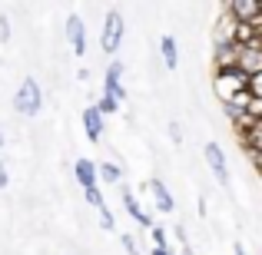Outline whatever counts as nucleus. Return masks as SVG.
<instances>
[{
	"label": "nucleus",
	"mask_w": 262,
	"mask_h": 255,
	"mask_svg": "<svg viewBox=\"0 0 262 255\" xmlns=\"http://www.w3.org/2000/svg\"><path fill=\"white\" fill-rule=\"evenodd\" d=\"M100 222H103V229H113V225H116V222H113V212L106 209V202L100 205Z\"/></svg>",
	"instance_id": "obj_19"
},
{
	"label": "nucleus",
	"mask_w": 262,
	"mask_h": 255,
	"mask_svg": "<svg viewBox=\"0 0 262 255\" xmlns=\"http://www.w3.org/2000/svg\"><path fill=\"white\" fill-rule=\"evenodd\" d=\"M10 186V172H7V163H0V189Z\"/></svg>",
	"instance_id": "obj_22"
},
{
	"label": "nucleus",
	"mask_w": 262,
	"mask_h": 255,
	"mask_svg": "<svg viewBox=\"0 0 262 255\" xmlns=\"http://www.w3.org/2000/svg\"><path fill=\"white\" fill-rule=\"evenodd\" d=\"M149 192H153V199H156V205H160V212H173V209H176V199H173V192L166 189V182L153 179V182H149Z\"/></svg>",
	"instance_id": "obj_11"
},
{
	"label": "nucleus",
	"mask_w": 262,
	"mask_h": 255,
	"mask_svg": "<svg viewBox=\"0 0 262 255\" xmlns=\"http://www.w3.org/2000/svg\"><path fill=\"white\" fill-rule=\"evenodd\" d=\"M160 53H163V63H166L169 70H176V66H179V47H176L173 37H163L160 40Z\"/></svg>",
	"instance_id": "obj_12"
},
{
	"label": "nucleus",
	"mask_w": 262,
	"mask_h": 255,
	"mask_svg": "<svg viewBox=\"0 0 262 255\" xmlns=\"http://www.w3.org/2000/svg\"><path fill=\"white\" fill-rule=\"evenodd\" d=\"M93 109H96L100 116H110V113H116V109H120V103H116V100H110V96H103L100 103H93Z\"/></svg>",
	"instance_id": "obj_15"
},
{
	"label": "nucleus",
	"mask_w": 262,
	"mask_h": 255,
	"mask_svg": "<svg viewBox=\"0 0 262 255\" xmlns=\"http://www.w3.org/2000/svg\"><path fill=\"white\" fill-rule=\"evenodd\" d=\"M206 163H209L216 182L226 189V186H229V163H226V153H223V146H219V143H206Z\"/></svg>",
	"instance_id": "obj_5"
},
{
	"label": "nucleus",
	"mask_w": 262,
	"mask_h": 255,
	"mask_svg": "<svg viewBox=\"0 0 262 255\" xmlns=\"http://www.w3.org/2000/svg\"><path fill=\"white\" fill-rule=\"evenodd\" d=\"M236 255H249V252H246V245H243V242H236Z\"/></svg>",
	"instance_id": "obj_23"
},
{
	"label": "nucleus",
	"mask_w": 262,
	"mask_h": 255,
	"mask_svg": "<svg viewBox=\"0 0 262 255\" xmlns=\"http://www.w3.org/2000/svg\"><path fill=\"white\" fill-rule=\"evenodd\" d=\"M120 77H123V63L113 60V63L106 66V73H103V96H110V100H116V103L126 100V89H123Z\"/></svg>",
	"instance_id": "obj_6"
},
{
	"label": "nucleus",
	"mask_w": 262,
	"mask_h": 255,
	"mask_svg": "<svg viewBox=\"0 0 262 255\" xmlns=\"http://www.w3.org/2000/svg\"><path fill=\"white\" fill-rule=\"evenodd\" d=\"M183 255H196V252L189 249V242H183Z\"/></svg>",
	"instance_id": "obj_24"
},
{
	"label": "nucleus",
	"mask_w": 262,
	"mask_h": 255,
	"mask_svg": "<svg viewBox=\"0 0 262 255\" xmlns=\"http://www.w3.org/2000/svg\"><path fill=\"white\" fill-rule=\"evenodd\" d=\"M67 37H70L77 57H80V53H86V27H83V20H80L77 13H73V17H67Z\"/></svg>",
	"instance_id": "obj_8"
},
{
	"label": "nucleus",
	"mask_w": 262,
	"mask_h": 255,
	"mask_svg": "<svg viewBox=\"0 0 262 255\" xmlns=\"http://www.w3.org/2000/svg\"><path fill=\"white\" fill-rule=\"evenodd\" d=\"M153 255H169V249H153Z\"/></svg>",
	"instance_id": "obj_25"
},
{
	"label": "nucleus",
	"mask_w": 262,
	"mask_h": 255,
	"mask_svg": "<svg viewBox=\"0 0 262 255\" xmlns=\"http://www.w3.org/2000/svg\"><path fill=\"white\" fill-rule=\"evenodd\" d=\"M7 40H10V20L0 17V43H7Z\"/></svg>",
	"instance_id": "obj_21"
},
{
	"label": "nucleus",
	"mask_w": 262,
	"mask_h": 255,
	"mask_svg": "<svg viewBox=\"0 0 262 255\" xmlns=\"http://www.w3.org/2000/svg\"><path fill=\"white\" fill-rule=\"evenodd\" d=\"M106 179V182H120L123 179V172H120V166H113V163H100V166H96V179Z\"/></svg>",
	"instance_id": "obj_14"
},
{
	"label": "nucleus",
	"mask_w": 262,
	"mask_h": 255,
	"mask_svg": "<svg viewBox=\"0 0 262 255\" xmlns=\"http://www.w3.org/2000/svg\"><path fill=\"white\" fill-rule=\"evenodd\" d=\"M123 249H126V255H143V252H140V245H136V239L129 236V232L123 236Z\"/></svg>",
	"instance_id": "obj_18"
},
{
	"label": "nucleus",
	"mask_w": 262,
	"mask_h": 255,
	"mask_svg": "<svg viewBox=\"0 0 262 255\" xmlns=\"http://www.w3.org/2000/svg\"><path fill=\"white\" fill-rule=\"evenodd\" d=\"M169 140H173L176 143V146H179V143H183V126H179V123L173 120V123H169Z\"/></svg>",
	"instance_id": "obj_20"
},
{
	"label": "nucleus",
	"mask_w": 262,
	"mask_h": 255,
	"mask_svg": "<svg viewBox=\"0 0 262 255\" xmlns=\"http://www.w3.org/2000/svg\"><path fill=\"white\" fill-rule=\"evenodd\" d=\"M246 89V77L239 70H216V77H212V93L219 96V103L232 100L236 93H243Z\"/></svg>",
	"instance_id": "obj_3"
},
{
	"label": "nucleus",
	"mask_w": 262,
	"mask_h": 255,
	"mask_svg": "<svg viewBox=\"0 0 262 255\" xmlns=\"http://www.w3.org/2000/svg\"><path fill=\"white\" fill-rule=\"evenodd\" d=\"M73 176H77V182H80V189H83V192L100 186V179H96V163H90V159H77Z\"/></svg>",
	"instance_id": "obj_9"
},
{
	"label": "nucleus",
	"mask_w": 262,
	"mask_h": 255,
	"mask_svg": "<svg viewBox=\"0 0 262 255\" xmlns=\"http://www.w3.org/2000/svg\"><path fill=\"white\" fill-rule=\"evenodd\" d=\"M83 129H86V140L90 143H100L103 140V116L96 113L93 106L83 109Z\"/></svg>",
	"instance_id": "obj_10"
},
{
	"label": "nucleus",
	"mask_w": 262,
	"mask_h": 255,
	"mask_svg": "<svg viewBox=\"0 0 262 255\" xmlns=\"http://www.w3.org/2000/svg\"><path fill=\"white\" fill-rule=\"evenodd\" d=\"M120 196H123V209H126V216H133L140 225H146V229H149V225H153V219H149L146 212H143L140 199H136L133 192H129V186H120Z\"/></svg>",
	"instance_id": "obj_7"
},
{
	"label": "nucleus",
	"mask_w": 262,
	"mask_h": 255,
	"mask_svg": "<svg viewBox=\"0 0 262 255\" xmlns=\"http://www.w3.org/2000/svg\"><path fill=\"white\" fill-rule=\"evenodd\" d=\"M123 33H126L123 13H120V10H110L106 20H103V30H100V47H103V53H116V50H120Z\"/></svg>",
	"instance_id": "obj_2"
},
{
	"label": "nucleus",
	"mask_w": 262,
	"mask_h": 255,
	"mask_svg": "<svg viewBox=\"0 0 262 255\" xmlns=\"http://www.w3.org/2000/svg\"><path fill=\"white\" fill-rule=\"evenodd\" d=\"M13 109H17L20 116H37L40 109H43V93H40V83L33 77H27L20 89L13 93Z\"/></svg>",
	"instance_id": "obj_1"
},
{
	"label": "nucleus",
	"mask_w": 262,
	"mask_h": 255,
	"mask_svg": "<svg viewBox=\"0 0 262 255\" xmlns=\"http://www.w3.org/2000/svg\"><path fill=\"white\" fill-rule=\"evenodd\" d=\"M243 136H246V146H249V153L256 156L259 149H262V123H252V126L246 129Z\"/></svg>",
	"instance_id": "obj_13"
},
{
	"label": "nucleus",
	"mask_w": 262,
	"mask_h": 255,
	"mask_svg": "<svg viewBox=\"0 0 262 255\" xmlns=\"http://www.w3.org/2000/svg\"><path fill=\"white\" fill-rule=\"evenodd\" d=\"M226 13L232 17V24L262 27V7L256 4V0H236V4H226Z\"/></svg>",
	"instance_id": "obj_4"
},
{
	"label": "nucleus",
	"mask_w": 262,
	"mask_h": 255,
	"mask_svg": "<svg viewBox=\"0 0 262 255\" xmlns=\"http://www.w3.org/2000/svg\"><path fill=\"white\" fill-rule=\"evenodd\" d=\"M0 146H4V133H0Z\"/></svg>",
	"instance_id": "obj_26"
},
{
	"label": "nucleus",
	"mask_w": 262,
	"mask_h": 255,
	"mask_svg": "<svg viewBox=\"0 0 262 255\" xmlns=\"http://www.w3.org/2000/svg\"><path fill=\"white\" fill-rule=\"evenodd\" d=\"M83 199H86L90 205H93V209H100V205H103V196H100V186H96V189H86V192H83Z\"/></svg>",
	"instance_id": "obj_17"
},
{
	"label": "nucleus",
	"mask_w": 262,
	"mask_h": 255,
	"mask_svg": "<svg viewBox=\"0 0 262 255\" xmlns=\"http://www.w3.org/2000/svg\"><path fill=\"white\" fill-rule=\"evenodd\" d=\"M149 239H153V249H166V229L163 225H149Z\"/></svg>",
	"instance_id": "obj_16"
}]
</instances>
